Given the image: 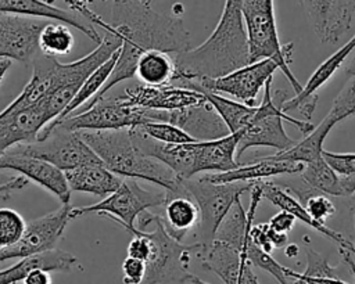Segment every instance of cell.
Segmentation results:
<instances>
[{"label": "cell", "instance_id": "17", "mask_svg": "<svg viewBox=\"0 0 355 284\" xmlns=\"http://www.w3.org/2000/svg\"><path fill=\"white\" fill-rule=\"evenodd\" d=\"M4 169L15 170L29 181H35L36 184L42 186L54 194L62 202V205L69 204L71 188L68 186L65 173L53 163L32 155L8 150L0 155V170Z\"/></svg>", "mask_w": 355, "mask_h": 284}, {"label": "cell", "instance_id": "23", "mask_svg": "<svg viewBox=\"0 0 355 284\" xmlns=\"http://www.w3.org/2000/svg\"><path fill=\"white\" fill-rule=\"evenodd\" d=\"M261 188H262V198L269 199L275 206L291 213L295 219L302 222L305 226L316 230L326 238L337 242L340 249H345L349 254L352 252L354 247L348 238H345L341 233L327 227L326 224H320L316 220H313L311 215L306 212L305 206L297 198H294L290 193H287L286 188H283L282 186L273 181H265V180H261Z\"/></svg>", "mask_w": 355, "mask_h": 284}, {"label": "cell", "instance_id": "48", "mask_svg": "<svg viewBox=\"0 0 355 284\" xmlns=\"http://www.w3.org/2000/svg\"><path fill=\"white\" fill-rule=\"evenodd\" d=\"M341 187H343L344 197H347V195H354V194H355V175L343 177V179H341Z\"/></svg>", "mask_w": 355, "mask_h": 284}, {"label": "cell", "instance_id": "55", "mask_svg": "<svg viewBox=\"0 0 355 284\" xmlns=\"http://www.w3.org/2000/svg\"><path fill=\"white\" fill-rule=\"evenodd\" d=\"M354 231H355V213H354ZM352 247H354V249H352V252H351L349 255H351V258H352L354 262H355V240H354V242H352Z\"/></svg>", "mask_w": 355, "mask_h": 284}, {"label": "cell", "instance_id": "10", "mask_svg": "<svg viewBox=\"0 0 355 284\" xmlns=\"http://www.w3.org/2000/svg\"><path fill=\"white\" fill-rule=\"evenodd\" d=\"M11 150L44 159L62 172L85 165L103 163L79 132H71L61 126L51 127L33 143L19 144Z\"/></svg>", "mask_w": 355, "mask_h": 284}, {"label": "cell", "instance_id": "22", "mask_svg": "<svg viewBox=\"0 0 355 284\" xmlns=\"http://www.w3.org/2000/svg\"><path fill=\"white\" fill-rule=\"evenodd\" d=\"M243 130L230 133L225 137L196 143L194 175L201 172H229L240 166L236 151Z\"/></svg>", "mask_w": 355, "mask_h": 284}, {"label": "cell", "instance_id": "58", "mask_svg": "<svg viewBox=\"0 0 355 284\" xmlns=\"http://www.w3.org/2000/svg\"><path fill=\"white\" fill-rule=\"evenodd\" d=\"M352 197H354V198H355V194H354V195H352Z\"/></svg>", "mask_w": 355, "mask_h": 284}, {"label": "cell", "instance_id": "30", "mask_svg": "<svg viewBox=\"0 0 355 284\" xmlns=\"http://www.w3.org/2000/svg\"><path fill=\"white\" fill-rule=\"evenodd\" d=\"M119 50H116L104 64H101L85 82L83 85L79 87V90L76 91V94L73 96V98L69 101V104L67 105V108L51 122L49 123L47 126H44L42 129L43 130H47L50 127H53L54 125H57L60 121L68 118L72 115L73 111H76L79 107H83L87 104V101H90L93 97H96V94L103 89V86L105 85V82L108 80L116 61H118V57H119Z\"/></svg>", "mask_w": 355, "mask_h": 284}, {"label": "cell", "instance_id": "26", "mask_svg": "<svg viewBox=\"0 0 355 284\" xmlns=\"http://www.w3.org/2000/svg\"><path fill=\"white\" fill-rule=\"evenodd\" d=\"M162 220L168 233L178 241H182L187 231L193 227H197L198 224V206L196 201L183 190L182 180L176 193L168 191V199L164 205Z\"/></svg>", "mask_w": 355, "mask_h": 284}, {"label": "cell", "instance_id": "37", "mask_svg": "<svg viewBox=\"0 0 355 284\" xmlns=\"http://www.w3.org/2000/svg\"><path fill=\"white\" fill-rule=\"evenodd\" d=\"M329 115L333 116L337 123L348 116L355 115V76H352L348 83L341 89V91L333 101Z\"/></svg>", "mask_w": 355, "mask_h": 284}, {"label": "cell", "instance_id": "44", "mask_svg": "<svg viewBox=\"0 0 355 284\" xmlns=\"http://www.w3.org/2000/svg\"><path fill=\"white\" fill-rule=\"evenodd\" d=\"M29 184V180L24 176H17V177H11L8 181H6L4 184L0 186V198L7 199L14 191H19L22 190L25 186Z\"/></svg>", "mask_w": 355, "mask_h": 284}, {"label": "cell", "instance_id": "43", "mask_svg": "<svg viewBox=\"0 0 355 284\" xmlns=\"http://www.w3.org/2000/svg\"><path fill=\"white\" fill-rule=\"evenodd\" d=\"M295 220L297 219L291 213H288L286 211H280L279 213L273 215L268 223L275 231L282 233V234H288L293 230Z\"/></svg>", "mask_w": 355, "mask_h": 284}, {"label": "cell", "instance_id": "49", "mask_svg": "<svg viewBox=\"0 0 355 284\" xmlns=\"http://www.w3.org/2000/svg\"><path fill=\"white\" fill-rule=\"evenodd\" d=\"M340 254H341V258H343L344 263L349 267L351 273H352V274H354V277H355V262H354V259L351 258L349 252H348V251H345V249H340Z\"/></svg>", "mask_w": 355, "mask_h": 284}, {"label": "cell", "instance_id": "39", "mask_svg": "<svg viewBox=\"0 0 355 284\" xmlns=\"http://www.w3.org/2000/svg\"><path fill=\"white\" fill-rule=\"evenodd\" d=\"M306 267L302 273L308 277H336L334 267L330 266L329 260L319 252H316L313 248L306 247Z\"/></svg>", "mask_w": 355, "mask_h": 284}, {"label": "cell", "instance_id": "36", "mask_svg": "<svg viewBox=\"0 0 355 284\" xmlns=\"http://www.w3.org/2000/svg\"><path fill=\"white\" fill-rule=\"evenodd\" d=\"M26 223L11 208H0V248L14 245L24 234Z\"/></svg>", "mask_w": 355, "mask_h": 284}, {"label": "cell", "instance_id": "27", "mask_svg": "<svg viewBox=\"0 0 355 284\" xmlns=\"http://www.w3.org/2000/svg\"><path fill=\"white\" fill-rule=\"evenodd\" d=\"M71 191L89 193L97 197H108L116 191L122 179L104 163H92L64 172Z\"/></svg>", "mask_w": 355, "mask_h": 284}, {"label": "cell", "instance_id": "18", "mask_svg": "<svg viewBox=\"0 0 355 284\" xmlns=\"http://www.w3.org/2000/svg\"><path fill=\"white\" fill-rule=\"evenodd\" d=\"M119 98L129 105L157 111H176L201 104L207 100L201 91L173 85L130 86L125 89V93Z\"/></svg>", "mask_w": 355, "mask_h": 284}, {"label": "cell", "instance_id": "53", "mask_svg": "<svg viewBox=\"0 0 355 284\" xmlns=\"http://www.w3.org/2000/svg\"><path fill=\"white\" fill-rule=\"evenodd\" d=\"M297 254H298V247L295 245V244H287L286 245V255L288 256V258H294V256H297Z\"/></svg>", "mask_w": 355, "mask_h": 284}, {"label": "cell", "instance_id": "11", "mask_svg": "<svg viewBox=\"0 0 355 284\" xmlns=\"http://www.w3.org/2000/svg\"><path fill=\"white\" fill-rule=\"evenodd\" d=\"M276 69H279L277 62L272 58H265L216 79L186 80L180 82L179 86L193 90H209L218 94L226 93L245 105L257 107L259 90L265 86L268 79L272 78Z\"/></svg>", "mask_w": 355, "mask_h": 284}, {"label": "cell", "instance_id": "29", "mask_svg": "<svg viewBox=\"0 0 355 284\" xmlns=\"http://www.w3.org/2000/svg\"><path fill=\"white\" fill-rule=\"evenodd\" d=\"M176 65L168 53L158 50L144 51L136 64V76L143 85L165 86L175 82Z\"/></svg>", "mask_w": 355, "mask_h": 284}, {"label": "cell", "instance_id": "31", "mask_svg": "<svg viewBox=\"0 0 355 284\" xmlns=\"http://www.w3.org/2000/svg\"><path fill=\"white\" fill-rule=\"evenodd\" d=\"M197 91H201L205 96L208 103L215 108V111L223 119L230 133H236L245 129L255 114L257 107H250L240 101L229 100L209 90H197Z\"/></svg>", "mask_w": 355, "mask_h": 284}, {"label": "cell", "instance_id": "20", "mask_svg": "<svg viewBox=\"0 0 355 284\" xmlns=\"http://www.w3.org/2000/svg\"><path fill=\"white\" fill-rule=\"evenodd\" d=\"M355 48V33L354 36L343 46L340 47L336 53H333L329 58H326L316 69L315 72L311 75V78L308 79L306 85L302 87V91L295 94L294 97L288 98L284 105H283V112H288L293 109H298L301 112V115L305 119H311L319 96L316 93V90L319 87H322L334 73L336 71L344 64V61L347 60L348 54Z\"/></svg>", "mask_w": 355, "mask_h": 284}, {"label": "cell", "instance_id": "46", "mask_svg": "<svg viewBox=\"0 0 355 284\" xmlns=\"http://www.w3.org/2000/svg\"><path fill=\"white\" fill-rule=\"evenodd\" d=\"M291 272H293V274L308 281L309 284H348V283L340 280L337 276L336 277H308V276H304L302 273H297L294 270H291Z\"/></svg>", "mask_w": 355, "mask_h": 284}, {"label": "cell", "instance_id": "40", "mask_svg": "<svg viewBox=\"0 0 355 284\" xmlns=\"http://www.w3.org/2000/svg\"><path fill=\"white\" fill-rule=\"evenodd\" d=\"M322 155L337 175L343 177L355 175V152H331L323 150Z\"/></svg>", "mask_w": 355, "mask_h": 284}, {"label": "cell", "instance_id": "47", "mask_svg": "<svg viewBox=\"0 0 355 284\" xmlns=\"http://www.w3.org/2000/svg\"><path fill=\"white\" fill-rule=\"evenodd\" d=\"M266 233H268V237H269V240H270V242H272V245H273L275 248H286V245L288 244L287 234H282V233L275 231V230L269 226V223H268V226H266Z\"/></svg>", "mask_w": 355, "mask_h": 284}, {"label": "cell", "instance_id": "50", "mask_svg": "<svg viewBox=\"0 0 355 284\" xmlns=\"http://www.w3.org/2000/svg\"><path fill=\"white\" fill-rule=\"evenodd\" d=\"M11 60H8V58H1L0 57V82L3 80V78H4V75H6V72L8 71V68L11 66Z\"/></svg>", "mask_w": 355, "mask_h": 284}, {"label": "cell", "instance_id": "32", "mask_svg": "<svg viewBox=\"0 0 355 284\" xmlns=\"http://www.w3.org/2000/svg\"><path fill=\"white\" fill-rule=\"evenodd\" d=\"M300 177L302 183L318 193H324L333 197H344L343 187H341V179L337 176V173L329 166V163L324 161L323 155L322 158L305 163L302 172L300 173Z\"/></svg>", "mask_w": 355, "mask_h": 284}, {"label": "cell", "instance_id": "56", "mask_svg": "<svg viewBox=\"0 0 355 284\" xmlns=\"http://www.w3.org/2000/svg\"><path fill=\"white\" fill-rule=\"evenodd\" d=\"M3 179H6V177H4V176H1V175H0V186H1V184H4V183H6V181H4V183H1V180H3Z\"/></svg>", "mask_w": 355, "mask_h": 284}, {"label": "cell", "instance_id": "13", "mask_svg": "<svg viewBox=\"0 0 355 284\" xmlns=\"http://www.w3.org/2000/svg\"><path fill=\"white\" fill-rule=\"evenodd\" d=\"M71 208L69 204L62 205L50 213L28 222L22 237L14 245L0 248V262L12 258L24 259L54 249L71 220Z\"/></svg>", "mask_w": 355, "mask_h": 284}, {"label": "cell", "instance_id": "8", "mask_svg": "<svg viewBox=\"0 0 355 284\" xmlns=\"http://www.w3.org/2000/svg\"><path fill=\"white\" fill-rule=\"evenodd\" d=\"M166 199L168 191L165 188L158 187L148 190L141 187L136 179H125L119 188L103 201L94 205L71 208V219L97 213L115 220L130 233L136 229L135 220L139 215L147 212L150 208L164 206Z\"/></svg>", "mask_w": 355, "mask_h": 284}, {"label": "cell", "instance_id": "33", "mask_svg": "<svg viewBox=\"0 0 355 284\" xmlns=\"http://www.w3.org/2000/svg\"><path fill=\"white\" fill-rule=\"evenodd\" d=\"M73 47V35L67 24L49 21L40 32L39 48L46 57H60L71 53Z\"/></svg>", "mask_w": 355, "mask_h": 284}, {"label": "cell", "instance_id": "7", "mask_svg": "<svg viewBox=\"0 0 355 284\" xmlns=\"http://www.w3.org/2000/svg\"><path fill=\"white\" fill-rule=\"evenodd\" d=\"M252 184L254 181L212 183L205 175L182 179L183 190L196 201L200 211L196 242L208 245L215 240L216 231L234 201L240 198L244 191H250Z\"/></svg>", "mask_w": 355, "mask_h": 284}, {"label": "cell", "instance_id": "41", "mask_svg": "<svg viewBox=\"0 0 355 284\" xmlns=\"http://www.w3.org/2000/svg\"><path fill=\"white\" fill-rule=\"evenodd\" d=\"M123 284H140L146 276V262L126 256L122 262Z\"/></svg>", "mask_w": 355, "mask_h": 284}, {"label": "cell", "instance_id": "19", "mask_svg": "<svg viewBox=\"0 0 355 284\" xmlns=\"http://www.w3.org/2000/svg\"><path fill=\"white\" fill-rule=\"evenodd\" d=\"M164 122L179 126L197 141L216 140L230 134L226 123L208 100L182 109L165 111Z\"/></svg>", "mask_w": 355, "mask_h": 284}, {"label": "cell", "instance_id": "28", "mask_svg": "<svg viewBox=\"0 0 355 284\" xmlns=\"http://www.w3.org/2000/svg\"><path fill=\"white\" fill-rule=\"evenodd\" d=\"M336 125H337L336 119L327 114L323 118V121L319 125H316L309 134L304 136V139L301 141L295 143L291 148H288L286 151H280L273 155H269V158L275 159V161L301 162L304 165L313 162V161L322 158L323 141Z\"/></svg>", "mask_w": 355, "mask_h": 284}, {"label": "cell", "instance_id": "21", "mask_svg": "<svg viewBox=\"0 0 355 284\" xmlns=\"http://www.w3.org/2000/svg\"><path fill=\"white\" fill-rule=\"evenodd\" d=\"M0 14H14V15L53 19L78 29L79 32L86 35L90 40L96 42L97 44L103 39L100 37L94 25L90 24L80 14L54 7L50 3L43 0H0Z\"/></svg>", "mask_w": 355, "mask_h": 284}, {"label": "cell", "instance_id": "4", "mask_svg": "<svg viewBox=\"0 0 355 284\" xmlns=\"http://www.w3.org/2000/svg\"><path fill=\"white\" fill-rule=\"evenodd\" d=\"M287 100L288 91L284 89L272 90V78L268 79L262 100L259 105H257L255 114L248 126L243 129V134L236 151L237 159H240L241 155L251 147H270L277 150V152L291 148L295 141L287 136L283 127V121L294 125L304 136L313 130L315 126L311 122L295 119L283 112V105Z\"/></svg>", "mask_w": 355, "mask_h": 284}, {"label": "cell", "instance_id": "52", "mask_svg": "<svg viewBox=\"0 0 355 284\" xmlns=\"http://www.w3.org/2000/svg\"><path fill=\"white\" fill-rule=\"evenodd\" d=\"M344 73L348 76H355V58H352L345 66H344Z\"/></svg>", "mask_w": 355, "mask_h": 284}, {"label": "cell", "instance_id": "35", "mask_svg": "<svg viewBox=\"0 0 355 284\" xmlns=\"http://www.w3.org/2000/svg\"><path fill=\"white\" fill-rule=\"evenodd\" d=\"M139 127L151 139L165 144H187L197 141L179 126L168 122H147Z\"/></svg>", "mask_w": 355, "mask_h": 284}, {"label": "cell", "instance_id": "51", "mask_svg": "<svg viewBox=\"0 0 355 284\" xmlns=\"http://www.w3.org/2000/svg\"><path fill=\"white\" fill-rule=\"evenodd\" d=\"M286 274H287V277H288L290 280H293V284H309V283L305 281L304 278H301V277L293 274L291 269H288V267H286Z\"/></svg>", "mask_w": 355, "mask_h": 284}, {"label": "cell", "instance_id": "45", "mask_svg": "<svg viewBox=\"0 0 355 284\" xmlns=\"http://www.w3.org/2000/svg\"><path fill=\"white\" fill-rule=\"evenodd\" d=\"M22 284H51L50 272H47L44 269H33L24 278Z\"/></svg>", "mask_w": 355, "mask_h": 284}, {"label": "cell", "instance_id": "54", "mask_svg": "<svg viewBox=\"0 0 355 284\" xmlns=\"http://www.w3.org/2000/svg\"><path fill=\"white\" fill-rule=\"evenodd\" d=\"M187 284H209V283H205V281L201 280L200 277L191 274V276L187 278Z\"/></svg>", "mask_w": 355, "mask_h": 284}, {"label": "cell", "instance_id": "6", "mask_svg": "<svg viewBox=\"0 0 355 284\" xmlns=\"http://www.w3.org/2000/svg\"><path fill=\"white\" fill-rule=\"evenodd\" d=\"M241 12L248 37L250 64L265 58L275 60L279 69L288 79L294 94L301 93L302 86L288 66L293 61L294 43L282 44L279 42L273 0H243Z\"/></svg>", "mask_w": 355, "mask_h": 284}, {"label": "cell", "instance_id": "24", "mask_svg": "<svg viewBox=\"0 0 355 284\" xmlns=\"http://www.w3.org/2000/svg\"><path fill=\"white\" fill-rule=\"evenodd\" d=\"M78 258L67 251L54 248L39 255L28 256L15 265L0 270V284H17L33 269H44L47 272H71L78 266Z\"/></svg>", "mask_w": 355, "mask_h": 284}, {"label": "cell", "instance_id": "1", "mask_svg": "<svg viewBox=\"0 0 355 284\" xmlns=\"http://www.w3.org/2000/svg\"><path fill=\"white\" fill-rule=\"evenodd\" d=\"M90 0H65L71 11L80 14L90 24L101 26L122 39L118 61L103 86V89L82 108H87L104 98L118 83L132 79L136 75V64L140 55L148 50L180 54L191 48L190 33L183 19L176 15H166L151 8L143 0H112L111 22L107 24L93 12L86 3Z\"/></svg>", "mask_w": 355, "mask_h": 284}, {"label": "cell", "instance_id": "15", "mask_svg": "<svg viewBox=\"0 0 355 284\" xmlns=\"http://www.w3.org/2000/svg\"><path fill=\"white\" fill-rule=\"evenodd\" d=\"M200 244V242H198ZM202 267L215 273L225 284H259L251 263L236 247L219 240L201 245L196 254Z\"/></svg>", "mask_w": 355, "mask_h": 284}, {"label": "cell", "instance_id": "9", "mask_svg": "<svg viewBox=\"0 0 355 284\" xmlns=\"http://www.w3.org/2000/svg\"><path fill=\"white\" fill-rule=\"evenodd\" d=\"M147 122H155V111L139 108L126 104L119 97L101 98L87 108H82L76 115L60 121L54 126H61L71 132L83 130H119L141 126ZM53 126V127H54ZM51 129V127H50ZM47 130L39 133L42 137Z\"/></svg>", "mask_w": 355, "mask_h": 284}, {"label": "cell", "instance_id": "3", "mask_svg": "<svg viewBox=\"0 0 355 284\" xmlns=\"http://www.w3.org/2000/svg\"><path fill=\"white\" fill-rule=\"evenodd\" d=\"M86 144L115 175L141 179L175 193L180 177L161 161L144 154L133 141L129 129L79 132Z\"/></svg>", "mask_w": 355, "mask_h": 284}, {"label": "cell", "instance_id": "14", "mask_svg": "<svg viewBox=\"0 0 355 284\" xmlns=\"http://www.w3.org/2000/svg\"><path fill=\"white\" fill-rule=\"evenodd\" d=\"M47 22L36 17L0 14V57L33 62L39 57V36Z\"/></svg>", "mask_w": 355, "mask_h": 284}, {"label": "cell", "instance_id": "38", "mask_svg": "<svg viewBox=\"0 0 355 284\" xmlns=\"http://www.w3.org/2000/svg\"><path fill=\"white\" fill-rule=\"evenodd\" d=\"M302 201L305 202V209L311 218L320 224H324L326 219L336 213L333 202L316 191H311Z\"/></svg>", "mask_w": 355, "mask_h": 284}, {"label": "cell", "instance_id": "5", "mask_svg": "<svg viewBox=\"0 0 355 284\" xmlns=\"http://www.w3.org/2000/svg\"><path fill=\"white\" fill-rule=\"evenodd\" d=\"M140 224L144 227L154 223L153 231H144L150 244V252L146 259V276L140 284H172L187 283L191 276L189 272L190 260L196 256L200 244H183L175 240L166 230L162 216L143 213Z\"/></svg>", "mask_w": 355, "mask_h": 284}, {"label": "cell", "instance_id": "57", "mask_svg": "<svg viewBox=\"0 0 355 284\" xmlns=\"http://www.w3.org/2000/svg\"><path fill=\"white\" fill-rule=\"evenodd\" d=\"M43 1H46V0H43ZM143 1H146V3H150V4H151V1H153V0H143Z\"/></svg>", "mask_w": 355, "mask_h": 284}, {"label": "cell", "instance_id": "2", "mask_svg": "<svg viewBox=\"0 0 355 284\" xmlns=\"http://www.w3.org/2000/svg\"><path fill=\"white\" fill-rule=\"evenodd\" d=\"M241 4L243 0H225L220 18L209 37L198 47L175 55V82L216 79L250 64Z\"/></svg>", "mask_w": 355, "mask_h": 284}, {"label": "cell", "instance_id": "16", "mask_svg": "<svg viewBox=\"0 0 355 284\" xmlns=\"http://www.w3.org/2000/svg\"><path fill=\"white\" fill-rule=\"evenodd\" d=\"M322 43H336L351 28L355 0H300Z\"/></svg>", "mask_w": 355, "mask_h": 284}, {"label": "cell", "instance_id": "34", "mask_svg": "<svg viewBox=\"0 0 355 284\" xmlns=\"http://www.w3.org/2000/svg\"><path fill=\"white\" fill-rule=\"evenodd\" d=\"M240 251L252 266L268 272L279 284H291L290 278L286 274V267L282 266L277 260H275L270 256V254H268V252L262 251L259 247H257L250 238V231H248Z\"/></svg>", "mask_w": 355, "mask_h": 284}, {"label": "cell", "instance_id": "42", "mask_svg": "<svg viewBox=\"0 0 355 284\" xmlns=\"http://www.w3.org/2000/svg\"><path fill=\"white\" fill-rule=\"evenodd\" d=\"M266 226L268 223H259V224H252L251 229H250V238L251 241L259 247L262 251L270 254L273 251V245L268 237V233H266Z\"/></svg>", "mask_w": 355, "mask_h": 284}, {"label": "cell", "instance_id": "12", "mask_svg": "<svg viewBox=\"0 0 355 284\" xmlns=\"http://www.w3.org/2000/svg\"><path fill=\"white\" fill-rule=\"evenodd\" d=\"M50 122L44 104H31L17 96L0 112V155L19 144L36 141L42 129Z\"/></svg>", "mask_w": 355, "mask_h": 284}, {"label": "cell", "instance_id": "25", "mask_svg": "<svg viewBox=\"0 0 355 284\" xmlns=\"http://www.w3.org/2000/svg\"><path fill=\"white\" fill-rule=\"evenodd\" d=\"M304 169V163L293 162V161H275L269 157L258 158L248 165H240L239 168L220 172V173H209L205 175L208 180L212 183H233V181H258L261 179L273 177L279 175H295L301 173Z\"/></svg>", "mask_w": 355, "mask_h": 284}]
</instances>
